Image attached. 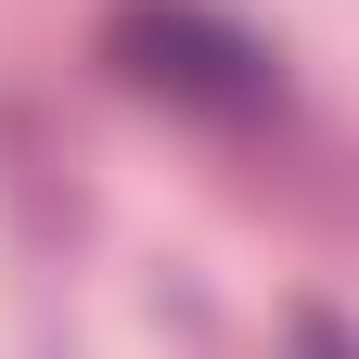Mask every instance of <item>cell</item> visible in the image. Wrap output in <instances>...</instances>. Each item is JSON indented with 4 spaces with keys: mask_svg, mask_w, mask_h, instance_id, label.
I'll use <instances>...</instances> for the list:
<instances>
[{
    "mask_svg": "<svg viewBox=\"0 0 359 359\" xmlns=\"http://www.w3.org/2000/svg\"><path fill=\"white\" fill-rule=\"evenodd\" d=\"M116 65L142 90H167V103H193V116H269V52L244 26L193 13V0H128L116 13Z\"/></svg>",
    "mask_w": 359,
    "mask_h": 359,
    "instance_id": "obj_1",
    "label": "cell"
},
{
    "mask_svg": "<svg viewBox=\"0 0 359 359\" xmlns=\"http://www.w3.org/2000/svg\"><path fill=\"white\" fill-rule=\"evenodd\" d=\"M308 359H346V346H334V334H321V321H308Z\"/></svg>",
    "mask_w": 359,
    "mask_h": 359,
    "instance_id": "obj_2",
    "label": "cell"
}]
</instances>
